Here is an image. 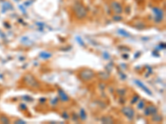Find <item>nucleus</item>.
<instances>
[{
	"label": "nucleus",
	"instance_id": "1",
	"mask_svg": "<svg viewBox=\"0 0 166 124\" xmlns=\"http://www.w3.org/2000/svg\"><path fill=\"white\" fill-rule=\"evenodd\" d=\"M73 12H74L76 17L78 19H82L87 14V11L85 9V7L83 6L82 3H79V2H77L74 4V6H73Z\"/></svg>",
	"mask_w": 166,
	"mask_h": 124
},
{
	"label": "nucleus",
	"instance_id": "2",
	"mask_svg": "<svg viewBox=\"0 0 166 124\" xmlns=\"http://www.w3.org/2000/svg\"><path fill=\"white\" fill-rule=\"evenodd\" d=\"M95 76L94 71L90 70V69H85L80 72L79 77L83 80V81H90L92 80Z\"/></svg>",
	"mask_w": 166,
	"mask_h": 124
},
{
	"label": "nucleus",
	"instance_id": "3",
	"mask_svg": "<svg viewBox=\"0 0 166 124\" xmlns=\"http://www.w3.org/2000/svg\"><path fill=\"white\" fill-rule=\"evenodd\" d=\"M24 82L26 83V84L28 86H30L31 88H35V89H38L40 87V84L37 81L35 78L31 75V74H27L24 76Z\"/></svg>",
	"mask_w": 166,
	"mask_h": 124
},
{
	"label": "nucleus",
	"instance_id": "4",
	"mask_svg": "<svg viewBox=\"0 0 166 124\" xmlns=\"http://www.w3.org/2000/svg\"><path fill=\"white\" fill-rule=\"evenodd\" d=\"M152 11L154 13V22H157V23H160L163 21L164 18V11L160 8H156L154 7L152 9Z\"/></svg>",
	"mask_w": 166,
	"mask_h": 124
},
{
	"label": "nucleus",
	"instance_id": "5",
	"mask_svg": "<svg viewBox=\"0 0 166 124\" xmlns=\"http://www.w3.org/2000/svg\"><path fill=\"white\" fill-rule=\"evenodd\" d=\"M121 112L130 120H133L135 118V110L131 107H123L121 108Z\"/></svg>",
	"mask_w": 166,
	"mask_h": 124
},
{
	"label": "nucleus",
	"instance_id": "6",
	"mask_svg": "<svg viewBox=\"0 0 166 124\" xmlns=\"http://www.w3.org/2000/svg\"><path fill=\"white\" fill-rule=\"evenodd\" d=\"M110 7L114 12H116V14H121L123 12V8H122L121 4L118 2H112L111 4H110Z\"/></svg>",
	"mask_w": 166,
	"mask_h": 124
},
{
	"label": "nucleus",
	"instance_id": "7",
	"mask_svg": "<svg viewBox=\"0 0 166 124\" xmlns=\"http://www.w3.org/2000/svg\"><path fill=\"white\" fill-rule=\"evenodd\" d=\"M158 112L157 108L154 105H150L148 106L144 111V113H145V116H150L154 115V114H156Z\"/></svg>",
	"mask_w": 166,
	"mask_h": 124
},
{
	"label": "nucleus",
	"instance_id": "8",
	"mask_svg": "<svg viewBox=\"0 0 166 124\" xmlns=\"http://www.w3.org/2000/svg\"><path fill=\"white\" fill-rule=\"evenodd\" d=\"M135 84H136V85L139 86L140 89H142L147 94V95H152V92L150 91V89H149L148 88H147V87H146V86H145L142 82H141V81L136 80H135Z\"/></svg>",
	"mask_w": 166,
	"mask_h": 124
},
{
	"label": "nucleus",
	"instance_id": "9",
	"mask_svg": "<svg viewBox=\"0 0 166 124\" xmlns=\"http://www.w3.org/2000/svg\"><path fill=\"white\" fill-rule=\"evenodd\" d=\"M58 95H59L60 99H61L62 102H64V103L68 102V101L70 100V98H69L68 95H67L65 92L63 91V90H62V89H58Z\"/></svg>",
	"mask_w": 166,
	"mask_h": 124
},
{
	"label": "nucleus",
	"instance_id": "10",
	"mask_svg": "<svg viewBox=\"0 0 166 124\" xmlns=\"http://www.w3.org/2000/svg\"><path fill=\"white\" fill-rule=\"evenodd\" d=\"M101 122L103 123H113L114 119L111 117H109V116H105V117L101 118Z\"/></svg>",
	"mask_w": 166,
	"mask_h": 124
},
{
	"label": "nucleus",
	"instance_id": "11",
	"mask_svg": "<svg viewBox=\"0 0 166 124\" xmlns=\"http://www.w3.org/2000/svg\"><path fill=\"white\" fill-rule=\"evenodd\" d=\"M118 34H120L121 36H123L124 37H130V36H131V34H130V33H127L125 30H123V29H119Z\"/></svg>",
	"mask_w": 166,
	"mask_h": 124
},
{
	"label": "nucleus",
	"instance_id": "12",
	"mask_svg": "<svg viewBox=\"0 0 166 124\" xmlns=\"http://www.w3.org/2000/svg\"><path fill=\"white\" fill-rule=\"evenodd\" d=\"M152 121L156 122H160L162 121V117L160 115H155V114H154V116L152 117Z\"/></svg>",
	"mask_w": 166,
	"mask_h": 124
},
{
	"label": "nucleus",
	"instance_id": "13",
	"mask_svg": "<svg viewBox=\"0 0 166 124\" xmlns=\"http://www.w3.org/2000/svg\"><path fill=\"white\" fill-rule=\"evenodd\" d=\"M40 56H41L42 58L48 59V58H50L51 56H52V55H51L50 53H48V52H45V51H43V52H42V53L40 54Z\"/></svg>",
	"mask_w": 166,
	"mask_h": 124
},
{
	"label": "nucleus",
	"instance_id": "14",
	"mask_svg": "<svg viewBox=\"0 0 166 124\" xmlns=\"http://www.w3.org/2000/svg\"><path fill=\"white\" fill-rule=\"evenodd\" d=\"M0 122H3V123H9V118H7L6 116H1L0 117Z\"/></svg>",
	"mask_w": 166,
	"mask_h": 124
},
{
	"label": "nucleus",
	"instance_id": "15",
	"mask_svg": "<svg viewBox=\"0 0 166 124\" xmlns=\"http://www.w3.org/2000/svg\"><path fill=\"white\" fill-rule=\"evenodd\" d=\"M76 41L79 43L80 46H85V43H84V41H83V40L81 38L80 36H77V37H76Z\"/></svg>",
	"mask_w": 166,
	"mask_h": 124
},
{
	"label": "nucleus",
	"instance_id": "16",
	"mask_svg": "<svg viewBox=\"0 0 166 124\" xmlns=\"http://www.w3.org/2000/svg\"><path fill=\"white\" fill-rule=\"evenodd\" d=\"M80 116H81V118L82 120H86V112H85V110H84V109H81Z\"/></svg>",
	"mask_w": 166,
	"mask_h": 124
},
{
	"label": "nucleus",
	"instance_id": "17",
	"mask_svg": "<svg viewBox=\"0 0 166 124\" xmlns=\"http://www.w3.org/2000/svg\"><path fill=\"white\" fill-rule=\"evenodd\" d=\"M137 108L139 109H143L145 108V101H140L138 104H137Z\"/></svg>",
	"mask_w": 166,
	"mask_h": 124
},
{
	"label": "nucleus",
	"instance_id": "18",
	"mask_svg": "<svg viewBox=\"0 0 166 124\" xmlns=\"http://www.w3.org/2000/svg\"><path fill=\"white\" fill-rule=\"evenodd\" d=\"M139 100V96H135L134 97V98L131 100V104H135V103H137V101Z\"/></svg>",
	"mask_w": 166,
	"mask_h": 124
},
{
	"label": "nucleus",
	"instance_id": "19",
	"mask_svg": "<svg viewBox=\"0 0 166 124\" xmlns=\"http://www.w3.org/2000/svg\"><path fill=\"white\" fill-rule=\"evenodd\" d=\"M113 19L115 21H121L122 20V18L120 16H115V17H113Z\"/></svg>",
	"mask_w": 166,
	"mask_h": 124
},
{
	"label": "nucleus",
	"instance_id": "20",
	"mask_svg": "<svg viewBox=\"0 0 166 124\" xmlns=\"http://www.w3.org/2000/svg\"><path fill=\"white\" fill-rule=\"evenodd\" d=\"M103 55H104V56H106V57H105V59H108V58L110 57V55L107 53V52H104Z\"/></svg>",
	"mask_w": 166,
	"mask_h": 124
},
{
	"label": "nucleus",
	"instance_id": "21",
	"mask_svg": "<svg viewBox=\"0 0 166 124\" xmlns=\"http://www.w3.org/2000/svg\"><path fill=\"white\" fill-rule=\"evenodd\" d=\"M15 123H26V122L23 121V120H18L15 122Z\"/></svg>",
	"mask_w": 166,
	"mask_h": 124
},
{
	"label": "nucleus",
	"instance_id": "22",
	"mask_svg": "<svg viewBox=\"0 0 166 124\" xmlns=\"http://www.w3.org/2000/svg\"><path fill=\"white\" fill-rule=\"evenodd\" d=\"M68 114L67 113V112H64V118H66V119H67L68 118Z\"/></svg>",
	"mask_w": 166,
	"mask_h": 124
}]
</instances>
